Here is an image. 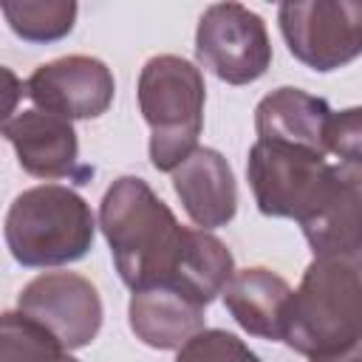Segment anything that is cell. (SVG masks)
Returning <instances> with one entry per match:
<instances>
[{
    "label": "cell",
    "instance_id": "cell-1",
    "mask_svg": "<svg viewBox=\"0 0 362 362\" xmlns=\"http://www.w3.org/2000/svg\"><path fill=\"white\" fill-rule=\"evenodd\" d=\"M99 229L110 246L116 272L130 291L173 283L184 257L189 226L139 175L116 178L99 204Z\"/></svg>",
    "mask_w": 362,
    "mask_h": 362
},
{
    "label": "cell",
    "instance_id": "cell-2",
    "mask_svg": "<svg viewBox=\"0 0 362 362\" xmlns=\"http://www.w3.org/2000/svg\"><path fill=\"white\" fill-rule=\"evenodd\" d=\"M283 342L311 359L362 342V266L354 257H314L286 314Z\"/></svg>",
    "mask_w": 362,
    "mask_h": 362
},
{
    "label": "cell",
    "instance_id": "cell-3",
    "mask_svg": "<svg viewBox=\"0 0 362 362\" xmlns=\"http://www.w3.org/2000/svg\"><path fill=\"white\" fill-rule=\"evenodd\" d=\"M3 238L11 257L25 269L65 266L93 249L96 218L76 189L40 184L11 201Z\"/></svg>",
    "mask_w": 362,
    "mask_h": 362
},
{
    "label": "cell",
    "instance_id": "cell-4",
    "mask_svg": "<svg viewBox=\"0 0 362 362\" xmlns=\"http://www.w3.org/2000/svg\"><path fill=\"white\" fill-rule=\"evenodd\" d=\"M136 96L150 127V164L158 173H173L198 150L206 102L204 74L184 57L158 54L141 65Z\"/></svg>",
    "mask_w": 362,
    "mask_h": 362
},
{
    "label": "cell",
    "instance_id": "cell-5",
    "mask_svg": "<svg viewBox=\"0 0 362 362\" xmlns=\"http://www.w3.org/2000/svg\"><path fill=\"white\" fill-rule=\"evenodd\" d=\"M277 25L288 54L317 74L362 57V0H288Z\"/></svg>",
    "mask_w": 362,
    "mask_h": 362
},
{
    "label": "cell",
    "instance_id": "cell-6",
    "mask_svg": "<svg viewBox=\"0 0 362 362\" xmlns=\"http://www.w3.org/2000/svg\"><path fill=\"white\" fill-rule=\"evenodd\" d=\"M198 62L226 85H249L272 65V40L260 14L243 3H212L195 28Z\"/></svg>",
    "mask_w": 362,
    "mask_h": 362
},
{
    "label": "cell",
    "instance_id": "cell-7",
    "mask_svg": "<svg viewBox=\"0 0 362 362\" xmlns=\"http://www.w3.org/2000/svg\"><path fill=\"white\" fill-rule=\"evenodd\" d=\"M328 167L322 153L257 139L249 147L246 178L255 204L266 218L300 221L311 209Z\"/></svg>",
    "mask_w": 362,
    "mask_h": 362
},
{
    "label": "cell",
    "instance_id": "cell-8",
    "mask_svg": "<svg viewBox=\"0 0 362 362\" xmlns=\"http://www.w3.org/2000/svg\"><path fill=\"white\" fill-rule=\"evenodd\" d=\"M17 311L42 325L68 351L90 345L102 328L99 288L76 272H45L23 286Z\"/></svg>",
    "mask_w": 362,
    "mask_h": 362
},
{
    "label": "cell",
    "instance_id": "cell-9",
    "mask_svg": "<svg viewBox=\"0 0 362 362\" xmlns=\"http://www.w3.org/2000/svg\"><path fill=\"white\" fill-rule=\"evenodd\" d=\"M34 107L57 113L62 119H96L116 96L113 71L88 54H68L37 65L23 85Z\"/></svg>",
    "mask_w": 362,
    "mask_h": 362
},
{
    "label": "cell",
    "instance_id": "cell-10",
    "mask_svg": "<svg viewBox=\"0 0 362 362\" xmlns=\"http://www.w3.org/2000/svg\"><path fill=\"white\" fill-rule=\"evenodd\" d=\"M297 223L314 257L362 255V164H331L311 209Z\"/></svg>",
    "mask_w": 362,
    "mask_h": 362
},
{
    "label": "cell",
    "instance_id": "cell-11",
    "mask_svg": "<svg viewBox=\"0 0 362 362\" xmlns=\"http://www.w3.org/2000/svg\"><path fill=\"white\" fill-rule=\"evenodd\" d=\"M3 136L14 147L20 167L34 178H71L88 184L93 167L79 164V139L71 119L28 107L3 119Z\"/></svg>",
    "mask_w": 362,
    "mask_h": 362
},
{
    "label": "cell",
    "instance_id": "cell-12",
    "mask_svg": "<svg viewBox=\"0 0 362 362\" xmlns=\"http://www.w3.org/2000/svg\"><path fill=\"white\" fill-rule=\"evenodd\" d=\"M173 189L198 229L226 226L238 212V184L229 161L215 147H198L173 170Z\"/></svg>",
    "mask_w": 362,
    "mask_h": 362
},
{
    "label": "cell",
    "instance_id": "cell-13",
    "mask_svg": "<svg viewBox=\"0 0 362 362\" xmlns=\"http://www.w3.org/2000/svg\"><path fill=\"white\" fill-rule=\"evenodd\" d=\"M331 105L303 88L283 85L266 93L255 107V130L260 141H277L288 147H303L314 153H328L325 127L331 119Z\"/></svg>",
    "mask_w": 362,
    "mask_h": 362
},
{
    "label": "cell",
    "instance_id": "cell-14",
    "mask_svg": "<svg viewBox=\"0 0 362 362\" xmlns=\"http://www.w3.org/2000/svg\"><path fill=\"white\" fill-rule=\"evenodd\" d=\"M127 322L136 339L156 351H178L204 331V305L175 286H153L130 294Z\"/></svg>",
    "mask_w": 362,
    "mask_h": 362
},
{
    "label": "cell",
    "instance_id": "cell-15",
    "mask_svg": "<svg viewBox=\"0 0 362 362\" xmlns=\"http://www.w3.org/2000/svg\"><path fill=\"white\" fill-rule=\"evenodd\" d=\"M291 294V286L277 272L266 266H249L235 272L221 297L232 320L246 334L277 342L286 337V314Z\"/></svg>",
    "mask_w": 362,
    "mask_h": 362
},
{
    "label": "cell",
    "instance_id": "cell-16",
    "mask_svg": "<svg viewBox=\"0 0 362 362\" xmlns=\"http://www.w3.org/2000/svg\"><path fill=\"white\" fill-rule=\"evenodd\" d=\"M235 272V257L221 238H215L206 229H189L184 257L170 286L181 288L189 300L206 308L218 294H223Z\"/></svg>",
    "mask_w": 362,
    "mask_h": 362
},
{
    "label": "cell",
    "instance_id": "cell-17",
    "mask_svg": "<svg viewBox=\"0 0 362 362\" xmlns=\"http://www.w3.org/2000/svg\"><path fill=\"white\" fill-rule=\"evenodd\" d=\"M3 17L8 28L25 42H57L74 31L76 3L74 0H3Z\"/></svg>",
    "mask_w": 362,
    "mask_h": 362
},
{
    "label": "cell",
    "instance_id": "cell-18",
    "mask_svg": "<svg viewBox=\"0 0 362 362\" xmlns=\"http://www.w3.org/2000/svg\"><path fill=\"white\" fill-rule=\"evenodd\" d=\"M0 362H79L42 325L20 311H6L0 320Z\"/></svg>",
    "mask_w": 362,
    "mask_h": 362
},
{
    "label": "cell",
    "instance_id": "cell-19",
    "mask_svg": "<svg viewBox=\"0 0 362 362\" xmlns=\"http://www.w3.org/2000/svg\"><path fill=\"white\" fill-rule=\"evenodd\" d=\"M175 362H260V356L232 331L204 328L178 348Z\"/></svg>",
    "mask_w": 362,
    "mask_h": 362
},
{
    "label": "cell",
    "instance_id": "cell-20",
    "mask_svg": "<svg viewBox=\"0 0 362 362\" xmlns=\"http://www.w3.org/2000/svg\"><path fill=\"white\" fill-rule=\"evenodd\" d=\"M325 147L348 164H362V105L331 113L325 127Z\"/></svg>",
    "mask_w": 362,
    "mask_h": 362
},
{
    "label": "cell",
    "instance_id": "cell-21",
    "mask_svg": "<svg viewBox=\"0 0 362 362\" xmlns=\"http://www.w3.org/2000/svg\"><path fill=\"white\" fill-rule=\"evenodd\" d=\"M311 362H362V342H356L354 348L337 354V356H328V359H311Z\"/></svg>",
    "mask_w": 362,
    "mask_h": 362
},
{
    "label": "cell",
    "instance_id": "cell-22",
    "mask_svg": "<svg viewBox=\"0 0 362 362\" xmlns=\"http://www.w3.org/2000/svg\"><path fill=\"white\" fill-rule=\"evenodd\" d=\"M359 266H362V263H359Z\"/></svg>",
    "mask_w": 362,
    "mask_h": 362
}]
</instances>
